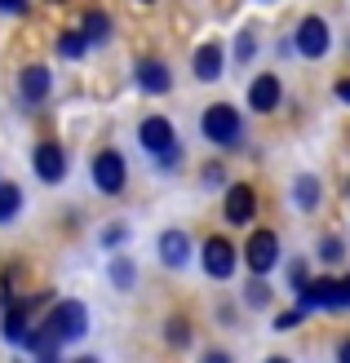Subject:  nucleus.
Instances as JSON below:
<instances>
[{
  "instance_id": "1",
  "label": "nucleus",
  "mask_w": 350,
  "mask_h": 363,
  "mask_svg": "<svg viewBox=\"0 0 350 363\" xmlns=\"http://www.w3.org/2000/svg\"><path fill=\"white\" fill-rule=\"evenodd\" d=\"M45 328H49V337L58 341V346H62V341H80L89 333V311L80 301H58L45 315Z\"/></svg>"
},
{
  "instance_id": "2",
  "label": "nucleus",
  "mask_w": 350,
  "mask_h": 363,
  "mask_svg": "<svg viewBox=\"0 0 350 363\" xmlns=\"http://www.w3.org/2000/svg\"><path fill=\"white\" fill-rule=\"evenodd\" d=\"M302 311H350V279H310L302 288Z\"/></svg>"
},
{
  "instance_id": "3",
  "label": "nucleus",
  "mask_w": 350,
  "mask_h": 363,
  "mask_svg": "<svg viewBox=\"0 0 350 363\" xmlns=\"http://www.w3.org/2000/svg\"><path fill=\"white\" fill-rule=\"evenodd\" d=\"M199 129H204V138L213 142V147H235V142H239V133H244V120H239V111H235V106L217 102V106H209V111H204V120H199Z\"/></svg>"
},
{
  "instance_id": "4",
  "label": "nucleus",
  "mask_w": 350,
  "mask_h": 363,
  "mask_svg": "<svg viewBox=\"0 0 350 363\" xmlns=\"http://www.w3.org/2000/svg\"><path fill=\"white\" fill-rule=\"evenodd\" d=\"M138 142L146 147V155H155L160 164H173V155H177V138H173V124L164 120V116H146L138 124Z\"/></svg>"
},
{
  "instance_id": "5",
  "label": "nucleus",
  "mask_w": 350,
  "mask_h": 363,
  "mask_svg": "<svg viewBox=\"0 0 350 363\" xmlns=\"http://www.w3.org/2000/svg\"><path fill=\"white\" fill-rule=\"evenodd\" d=\"M275 262H280V240H275V230H253L248 244H244V266L262 279Z\"/></svg>"
},
{
  "instance_id": "6",
  "label": "nucleus",
  "mask_w": 350,
  "mask_h": 363,
  "mask_svg": "<svg viewBox=\"0 0 350 363\" xmlns=\"http://www.w3.org/2000/svg\"><path fill=\"white\" fill-rule=\"evenodd\" d=\"M124 177H128V169H124V155H120L116 147L94 155V186H98L102 195H120V191H124Z\"/></svg>"
},
{
  "instance_id": "7",
  "label": "nucleus",
  "mask_w": 350,
  "mask_h": 363,
  "mask_svg": "<svg viewBox=\"0 0 350 363\" xmlns=\"http://www.w3.org/2000/svg\"><path fill=\"white\" fill-rule=\"evenodd\" d=\"M328 45H333V35H328V23H324V18H302L297 35H292V49H297L302 58H324Z\"/></svg>"
},
{
  "instance_id": "8",
  "label": "nucleus",
  "mask_w": 350,
  "mask_h": 363,
  "mask_svg": "<svg viewBox=\"0 0 350 363\" xmlns=\"http://www.w3.org/2000/svg\"><path fill=\"white\" fill-rule=\"evenodd\" d=\"M31 169H35V177H40V182H62L67 177V155H62V147H58V142H40V147L31 151Z\"/></svg>"
},
{
  "instance_id": "9",
  "label": "nucleus",
  "mask_w": 350,
  "mask_h": 363,
  "mask_svg": "<svg viewBox=\"0 0 350 363\" xmlns=\"http://www.w3.org/2000/svg\"><path fill=\"white\" fill-rule=\"evenodd\" d=\"M231 270H235V248H231V240H222V235L204 240V275L209 279H231Z\"/></svg>"
},
{
  "instance_id": "10",
  "label": "nucleus",
  "mask_w": 350,
  "mask_h": 363,
  "mask_svg": "<svg viewBox=\"0 0 350 363\" xmlns=\"http://www.w3.org/2000/svg\"><path fill=\"white\" fill-rule=\"evenodd\" d=\"M253 213H257V191L248 186V182H235V186L226 191V222L244 226V222H253Z\"/></svg>"
},
{
  "instance_id": "11",
  "label": "nucleus",
  "mask_w": 350,
  "mask_h": 363,
  "mask_svg": "<svg viewBox=\"0 0 350 363\" xmlns=\"http://www.w3.org/2000/svg\"><path fill=\"white\" fill-rule=\"evenodd\" d=\"M160 262L169 266V270H182L191 262V240H187V230H164L160 235Z\"/></svg>"
},
{
  "instance_id": "12",
  "label": "nucleus",
  "mask_w": 350,
  "mask_h": 363,
  "mask_svg": "<svg viewBox=\"0 0 350 363\" xmlns=\"http://www.w3.org/2000/svg\"><path fill=\"white\" fill-rule=\"evenodd\" d=\"M45 297H31V301H13L9 311H5V341H27V333H31V311L40 306Z\"/></svg>"
},
{
  "instance_id": "13",
  "label": "nucleus",
  "mask_w": 350,
  "mask_h": 363,
  "mask_svg": "<svg viewBox=\"0 0 350 363\" xmlns=\"http://www.w3.org/2000/svg\"><path fill=\"white\" fill-rule=\"evenodd\" d=\"M248 106L253 111H275L280 106V76H257L253 84H248Z\"/></svg>"
},
{
  "instance_id": "14",
  "label": "nucleus",
  "mask_w": 350,
  "mask_h": 363,
  "mask_svg": "<svg viewBox=\"0 0 350 363\" xmlns=\"http://www.w3.org/2000/svg\"><path fill=\"white\" fill-rule=\"evenodd\" d=\"M138 84L146 89V94H169L173 76H169V67H164L160 58H142L138 62Z\"/></svg>"
},
{
  "instance_id": "15",
  "label": "nucleus",
  "mask_w": 350,
  "mask_h": 363,
  "mask_svg": "<svg viewBox=\"0 0 350 363\" xmlns=\"http://www.w3.org/2000/svg\"><path fill=\"white\" fill-rule=\"evenodd\" d=\"M191 67H195V76H199V80H217V76H222V67H226L222 45H199Z\"/></svg>"
},
{
  "instance_id": "16",
  "label": "nucleus",
  "mask_w": 350,
  "mask_h": 363,
  "mask_svg": "<svg viewBox=\"0 0 350 363\" xmlns=\"http://www.w3.org/2000/svg\"><path fill=\"white\" fill-rule=\"evenodd\" d=\"M45 94H49V71H45L40 62L23 67V98H27V102H40Z\"/></svg>"
},
{
  "instance_id": "17",
  "label": "nucleus",
  "mask_w": 350,
  "mask_h": 363,
  "mask_svg": "<svg viewBox=\"0 0 350 363\" xmlns=\"http://www.w3.org/2000/svg\"><path fill=\"white\" fill-rule=\"evenodd\" d=\"M84 35H89V45H102L106 35H111V18H106L102 9H89L84 13Z\"/></svg>"
},
{
  "instance_id": "18",
  "label": "nucleus",
  "mask_w": 350,
  "mask_h": 363,
  "mask_svg": "<svg viewBox=\"0 0 350 363\" xmlns=\"http://www.w3.org/2000/svg\"><path fill=\"white\" fill-rule=\"evenodd\" d=\"M18 208H23V191L13 182H0V222H9Z\"/></svg>"
},
{
  "instance_id": "19",
  "label": "nucleus",
  "mask_w": 350,
  "mask_h": 363,
  "mask_svg": "<svg viewBox=\"0 0 350 363\" xmlns=\"http://www.w3.org/2000/svg\"><path fill=\"white\" fill-rule=\"evenodd\" d=\"M292 195H297V204H302V208H315V204H319V182L310 177V173H302V177H297V186H292Z\"/></svg>"
},
{
  "instance_id": "20",
  "label": "nucleus",
  "mask_w": 350,
  "mask_h": 363,
  "mask_svg": "<svg viewBox=\"0 0 350 363\" xmlns=\"http://www.w3.org/2000/svg\"><path fill=\"white\" fill-rule=\"evenodd\" d=\"M84 49H89V35L84 31H62L58 35V53H62V58H80Z\"/></svg>"
},
{
  "instance_id": "21",
  "label": "nucleus",
  "mask_w": 350,
  "mask_h": 363,
  "mask_svg": "<svg viewBox=\"0 0 350 363\" xmlns=\"http://www.w3.org/2000/svg\"><path fill=\"white\" fill-rule=\"evenodd\" d=\"M341 252H346V244L337 240V235H328V240H319V257H328V262H337Z\"/></svg>"
},
{
  "instance_id": "22",
  "label": "nucleus",
  "mask_w": 350,
  "mask_h": 363,
  "mask_svg": "<svg viewBox=\"0 0 350 363\" xmlns=\"http://www.w3.org/2000/svg\"><path fill=\"white\" fill-rule=\"evenodd\" d=\"M169 341H173V346H187V341H191L187 319H169Z\"/></svg>"
},
{
  "instance_id": "23",
  "label": "nucleus",
  "mask_w": 350,
  "mask_h": 363,
  "mask_svg": "<svg viewBox=\"0 0 350 363\" xmlns=\"http://www.w3.org/2000/svg\"><path fill=\"white\" fill-rule=\"evenodd\" d=\"M111 279H116V288H128V284H133V262H116Z\"/></svg>"
},
{
  "instance_id": "24",
  "label": "nucleus",
  "mask_w": 350,
  "mask_h": 363,
  "mask_svg": "<svg viewBox=\"0 0 350 363\" xmlns=\"http://www.w3.org/2000/svg\"><path fill=\"white\" fill-rule=\"evenodd\" d=\"M244 301H248V306H266V301H270L266 284H262V279H253V284H248V293H244Z\"/></svg>"
},
{
  "instance_id": "25",
  "label": "nucleus",
  "mask_w": 350,
  "mask_h": 363,
  "mask_svg": "<svg viewBox=\"0 0 350 363\" xmlns=\"http://www.w3.org/2000/svg\"><path fill=\"white\" fill-rule=\"evenodd\" d=\"M288 279H292V288H297V293H302V288L310 284V279H306V266H302V262H292V266H288Z\"/></svg>"
},
{
  "instance_id": "26",
  "label": "nucleus",
  "mask_w": 350,
  "mask_h": 363,
  "mask_svg": "<svg viewBox=\"0 0 350 363\" xmlns=\"http://www.w3.org/2000/svg\"><path fill=\"white\" fill-rule=\"evenodd\" d=\"M302 315H306V311H284L280 319H275V328H280V333H288L292 323H302Z\"/></svg>"
},
{
  "instance_id": "27",
  "label": "nucleus",
  "mask_w": 350,
  "mask_h": 363,
  "mask_svg": "<svg viewBox=\"0 0 350 363\" xmlns=\"http://www.w3.org/2000/svg\"><path fill=\"white\" fill-rule=\"evenodd\" d=\"M253 53H257V35L244 31V35H239V58H253Z\"/></svg>"
},
{
  "instance_id": "28",
  "label": "nucleus",
  "mask_w": 350,
  "mask_h": 363,
  "mask_svg": "<svg viewBox=\"0 0 350 363\" xmlns=\"http://www.w3.org/2000/svg\"><path fill=\"white\" fill-rule=\"evenodd\" d=\"M0 9L5 13H27V0H0Z\"/></svg>"
},
{
  "instance_id": "29",
  "label": "nucleus",
  "mask_w": 350,
  "mask_h": 363,
  "mask_svg": "<svg viewBox=\"0 0 350 363\" xmlns=\"http://www.w3.org/2000/svg\"><path fill=\"white\" fill-rule=\"evenodd\" d=\"M204 182H222V164H209L204 169Z\"/></svg>"
},
{
  "instance_id": "30",
  "label": "nucleus",
  "mask_w": 350,
  "mask_h": 363,
  "mask_svg": "<svg viewBox=\"0 0 350 363\" xmlns=\"http://www.w3.org/2000/svg\"><path fill=\"white\" fill-rule=\"evenodd\" d=\"M204 363H231V354H222V350H209V354H204Z\"/></svg>"
},
{
  "instance_id": "31",
  "label": "nucleus",
  "mask_w": 350,
  "mask_h": 363,
  "mask_svg": "<svg viewBox=\"0 0 350 363\" xmlns=\"http://www.w3.org/2000/svg\"><path fill=\"white\" fill-rule=\"evenodd\" d=\"M337 98H341V102H350V80H337Z\"/></svg>"
},
{
  "instance_id": "32",
  "label": "nucleus",
  "mask_w": 350,
  "mask_h": 363,
  "mask_svg": "<svg viewBox=\"0 0 350 363\" xmlns=\"http://www.w3.org/2000/svg\"><path fill=\"white\" fill-rule=\"evenodd\" d=\"M337 363H350V341H341V346H337Z\"/></svg>"
},
{
  "instance_id": "33",
  "label": "nucleus",
  "mask_w": 350,
  "mask_h": 363,
  "mask_svg": "<svg viewBox=\"0 0 350 363\" xmlns=\"http://www.w3.org/2000/svg\"><path fill=\"white\" fill-rule=\"evenodd\" d=\"M35 359H40V363H62L58 354H35Z\"/></svg>"
},
{
  "instance_id": "34",
  "label": "nucleus",
  "mask_w": 350,
  "mask_h": 363,
  "mask_svg": "<svg viewBox=\"0 0 350 363\" xmlns=\"http://www.w3.org/2000/svg\"><path fill=\"white\" fill-rule=\"evenodd\" d=\"M76 363H98V359H76Z\"/></svg>"
},
{
  "instance_id": "35",
  "label": "nucleus",
  "mask_w": 350,
  "mask_h": 363,
  "mask_svg": "<svg viewBox=\"0 0 350 363\" xmlns=\"http://www.w3.org/2000/svg\"><path fill=\"white\" fill-rule=\"evenodd\" d=\"M266 363H288V359H266Z\"/></svg>"
}]
</instances>
